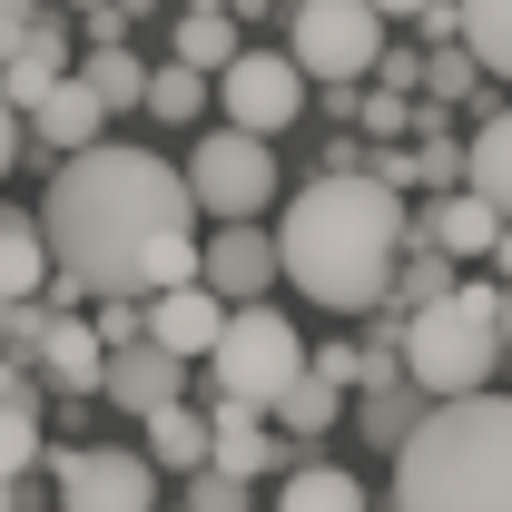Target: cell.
I'll return each mask as SVG.
<instances>
[{
  "label": "cell",
  "mask_w": 512,
  "mask_h": 512,
  "mask_svg": "<svg viewBox=\"0 0 512 512\" xmlns=\"http://www.w3.org/2000/svg\"><path fill=\"white\" fill-rule=\"evenodd\" d=\"M40 227L60 256V286L79 306H158L178 286H207V247H197V188L188 168L148 158V148H89L69 158L50 197H40Z\"/></svg>",
  "instance_id": "1"
},
{
  "label": "cell",
  "mask_w": 512,
  "mask_h": 512,
  "mask_svg": "<svg viewBox=\"0 0 512 512\" xmlns=\"http://www.w3.org/2000/svg\"><path fill=\"white\" fill-rule=\"evenodd\" d=\"M276 247H286V286H296V296H316L335 316H384L394 266L414 247V207L384 188L375 168L306 178V197H296L286 227H276Z\"/></svg>",
  "instance_id": "2"
},
{
  "label": "cell",
  "mask_w": 512,
  "mask_h": 512,
  "mask_svg": "<svg viewBox=\"0 0 512 512\" xmlns=\"http://www.w3.org/2000/svg\"><path fill=\"white\" fill-rule=\"evenodd\" d=\"M394 512H512V394L434 404L394 453Z\"/></svg>",
  "instance_id": "3"
},
{
  "label": "cell",
  "mask_w": 512,
  "mask_h": 512,
  "mask_svg": "<svg viewBox=\"0 0 512 512\" xmlns=\"http://www.w3.org/2000/svg\"><path fill=\"white\" fill-rule=\"evenodd\" d=\"M404 375L424 384L434 404H473V394H493V375H512L503 286H453L444 306H424L414 335H404Z\"/></svg>",
  "instance_id": "4"
},
{
  "label": "cell",
  "mask_w": 512,
  "mask_h": 512,
  "mask_svg": "<svg viewBox=\"0 0 512 512\" xmlns=\"http://www.w3.org/2000/svg\"><path fill=\"white\" fill-rule=\"evenodd\" d=\"M207 375H217L227 404H256V414L276 424V404L316 375V355H306V335L276 316V306H237L227 335H217V355H207Z\"/></svg>",
  "instance_id": "5"
},
{
  "label": "cell",
  "mask_w": 512,
  "mask_h": 512,
  "mask_svg": "<svg viewBox=\"0 0 512 512\" xmlns=\"http://www.w3.org/2000/svg\"><path fill=\"white\" fill-rule=\"evenodd\" d=\"M286 50H296L306 79H325L335 99H355V89L384 69V10L375 0H306L296 30H286Z\"/></svg>",
  "instance_id": "6"
},
{
  "label": "cell",
  "mask_w": 512,
  "mask_h": 512,
  "mask_svg": "<svg viewBox=\"0 0 512 512\" xmlns=\"http://www.w3.org/2000/svg\"><path fill=\"white\" fill-rule=\"evenodd\" d=\"M188 188L217 227H256V207L276 197V148L247 138V128H207L188 148Z\"/></svg>",
  "instance_id": "7"
},
{
  "label": "cell",
  "mask_w": 512,
  "mask_h": 512,
  "mask_svg": "<svg viewBox=\"0 0 512 512\" xmlns=\"http://www.w3.org/2000/svg\"><path fill=\"white\" fill-rule=\"evenodd\" d=\"M306 69H296V50H247V60L217 79V109H227V128H247V138H266L276 148V128L306 119Z\"/></svg>",
  "instance_id": "8"
},
{
  "label": "cell",
  "mask_w": 512,
  "mask_h": 512,
  "mask_svg": "<svg viewBox=\"0 0 512 512\" xmlns=\"http://www.w3.org/2000/svg\"><path fill=\"white\" fill-rule=\"evenodd\" d=\"M50 473H60V512H158V473H148V453L69 444V453H50Z\"/></svg>",
  "instance_id": "9"
},
{
  "label": "cell",
  "mask_w": 512,
  "mask_h": 512,
  "mask_svg": "<svg viewBox=\"0 0 512 512\" xmlns=\"http://www.w3.org/2000/svg\"><path fill=\"white\" fill-rule=\"evenodd\" d=\"M276 276H286V247H276L266 227H217V237H207V286H217L227 306H266Z\"/></svg>",
  "instance_id": "10"
},
{
  "label": "cell",
  "mask_w": 512,
  "mask_h": 512,
  "mask_svg": "<svg viewBox=\"0 0 512 512\" xmlns=\"http://www.w3.org/2000/svg\"><path fill=\"white\" fill-rule=\"evenodd\" d=\"M227 316H237V306H227L217 286H178V296H158V306H148V345H168L178 365H207V355H217V335H227Z\"/></svg>",
  "instance_id": "11"
},
{
  "label": "cell",
  "mask_w": 512,
  "mask_h": 512,
  "mask_svg": "<svg viewBox=\"0 0 512 512\" xmlns=\"http://www.w3.org/2000/svg\"><path fill=\"white\" fill-rule=\"evenodd\" d=\"M109 404L119 414H168V404H188V365L168 355V345H128V355H109Z\"/></svg>",
  "instance_id": "12"
},
{
  "label": "cell",
  "mask_w": 512,
  "mask_h": 512,
  "mask_svg": "<svg viewBox=\"0 0 512 512\" xmlns=\"http://www.w3.org/2000/svg\"><path fill=\"white\" fill-rule=\"evenodd\" d=\"M217 473H237V483L296 473V444H286V434H266V414H256V404H227V394H217Z\"/></svg>",
  "instance_id": "13"
},
{
  "label": "cell",
  "mask_w": 512,
  "mask_h": 512,
  "mask_svg": "<svg viewBox=\"0 0 512 512\" xmlns=\"http://www.w3.org/2000/svg\"><path fill=\"white\" fill-rule=\"evenodd\" d=\"M40 384L69 394V404L109 394V345H99V325H89V316H60V325H50V345H40Z\"/></svg>",
  "instance_id": "14"
},
{
  "label": "cell",
  "mask_w": 512,
  "mask_h": 512,
  "mask_svg": "<svg viewBox=\"0 0 512 512\" xmlns=\"http://www.w3.org/2000/svg\"><path fill=\"white\" fill-rule=\"evenodd\" d=\"M50 286H60V256H50V227H40L30 207H0V296H10V306H20V296L40 306Z\"/></svg>",
  "instance_id": "15"
},
{
  "label": "cell",
  "mask_w": 512,
  "mask_h": 512,
  "mask_svg": "<svg viewBox=\"0 0 512 512\" xmlns=\"http://www.w3.org/2000/svg\"><path fill=\"white\" fill-rule=\"evenodd\" d=\"M414 237H424V247H444L453 266H463V256H493V247H503V217H493L473 188H453V197H424Z\"/></svg>",
  "instance_id": "16"
},
{
  "label": "cell",
  "mask_w": 512,
  "mask_h": 512,
  "mask_svg": "<svg viewBox=\"0 0 512 512\" xmlns=\"http://www.w3.org/2000/svg\"><path fill=\"white\" fill-rule=\"evenodd\" d=\"M69 79H79V69H69V30H60V20H40V40L0 69V89H10V109H20V119H40V109H50V89H69Z\"/></svg>",
  "instance_id": "17"
},
{
  "label": "cell",
  "mask_w": 512,
  "mask_h": 512,
  "mask_svg": "<svg viewBox=\"0 0 512 512\" xmlns=\"http://www.w3.org/2000/svg\"><path fill=\"white\" fill-rule=\"evenodd\" d=\"M40 148H60V168L69 158H89V148H99V128H109V99H99V89H89V79H69V89H50V109H40Z\"/></svg>",
  "instance_id": "18"
},
{
  "label": "cell",
  "mask_w": 512,
  "mask_h": 512,
  "mask_svg": "<svg viewBox=\"0 0 512 512\" xmlns=\"http://www.w3.org/2000/svg\"><path fill=\"white\" fill-rule=\"evenodd\" d=\"M424 424H434V394H424L414 375H404V384H375V394H365V414H355V434L384 444V453H404Z\"/></svg>",
  "instance_id": "19"
},
{
  "label": "cell",
  "mask_w": 512,
  "mask_h": 512,
  "mask_svg": "<svg viewBox=\"0 0 512 512\" xmlns=\"http://www.w3.org/2000/svg\"><path fill=\"white\" fill-rule=\"evenodd\" d=\"M148 463H168V473H207V463H217V414H197V404L148 414Z\"/></svg>",
  "instance_id": "20"
},
{
  "label": "cell",
  "mask_w": 512,
  "mask_h": 512,
  "mask_svg": "<svg viewBox=\"0 0 512 512\" xmlns=\"http://www.w3.org/2000/svg\"><path fill=\"white\" fill-rule=\"evenodd\" d=\"M463 158H473V178H463V188L512 227V109H493V119L473 128V138H463Z\"/></svg>",
  "instance_id": "21"
},
{
  "label": "cell",
  "mask_w": 512,
  "mask_h": 512,
  "mask_svg": "<svg viewBox=\"0 0 512 512\" xmlns=\"http://www.w3.org/2000/svg\"><path fill=\"white\" fill-rule=\"evenodd\" d=\"M237 60H247V40H237V10H178V69H197V79H227Z\"/></svg>",
  "instance_id": "22"
},
{
  "label": "cell",
  "mask_w": 512,
  "mask_h": 512,
  "mask_svg": "<svg viewBox=\"0 0 512 512\" xmlns=\"http://www.w3.org/2000/svg\"><path fill=\"white\" fill-rule=\"evenodd\" d=\"M276 512H365V483H355L345 463H296V473L276 483Z\"/></svg>",
  "instance_id": "23"
},
{
  "label": "cell",
  "mask_w": 512,
  "mask_h": 512,
  "mask_svg": "<svg viewBox=\"0 0 512 512\" xmlns=\"http://www.w3.org/2000/svg\"><path fill=\"white\" fill-rule=\"evenodd\" d=\"M453 286H463V276H453V256L414 237V247H404V266H394V296H384V306H394V316H424V306H444Z\"/></svg>",
  "instance_id": "24"
},
{
  "label": "cell",
  "mask_w": 512,
  "mask_h": 512,
  "mask_svg": "<svg viewBox=\"0 0 512 512\" xmlns=\"http://www.w3.org/2000/svg\"><path fill=\"white\" fill-rule=\"evenodd\" d=\"M335 414H345V384L306 375L286 404H276V434H286V444H325V434H335Z\"/></svg>",
  "instance_id": "25"
},
{
  "label": "cell",
  "mask_w": 512,
  "mask_h": 512,
  "mask_svg": "<svg viewBox=\"0 0 512 512\" xmlns=\"http://www.w3.org/2000/svg\"><path fill=\"white\" fill-rule=\"evenodd\" d=\"M79 79H89L109 109H148V79H158V69L138 60V50H79Z\"/></svg>",
  "instance_id": "26"
},
{
  "label": "cell",
  "mask_w": 512,
  "mask_h": 512,
  "mask_svg": "<svg viewBox=\"0 0 512 512\" xmlns=\"http://www.w3.org/2000/svg\"><path fill=\"white\" fill-rule=\"evenodd\" d=\"M463 50L493 79H512V0H463Z\"/></svg>",
  "instance_id": "27"
},
{
  "label": "cell",
  "mask_w": 512,
  "mask_h": 512,
  "mask_svg": "<svg viewBox=\"0 0 512 512\" xmlns=\"http://www.w3.org/2000/svg\"><path fill=\"white\" fill-rule=\"evenodd\" d=\"M197 109H207V79H197V69H158V79H148V119H168V128H188Z\"/></svg>",
  "instance_id": "28"
},
{
  "label": "cell",
  "mask_w": 512,
  "mask_h": 512,
  "mask_svg": "<svg viewBox=\"0 0 512 512\" xmlns=\"http://www.w3.org/2000/svg\"><path fill=\"white\" fill-rule=\"evenodd\" d=\"M40 463V404H0V483H20Z\"/></svg>",
  "instance_id": "29"
},
{
  "label": "cell",
  "mask_w": 512,
  "mask_h": 512,
  "mask_svg": "<svg viewBox=\"0 0 512 512\" xmlns=\"http://www.w3.org/2000/svg\"><path fill=\"white\" fill-rule=\"evenodd\" d=\"M414 109H424V99H394V89H365V109H355V119L375 128L384 148H414Z\"/></svg>",
  "instance_id": "30"
},
{
  "label": "cell",
  "mask_w": 512,
  "mask_h": 512,
  "mask_svg": "<svg viewBox=\"0 0 512 512\" xmlns=\"http://www.w3.org/2000/svg\"><path fill=\"white\" fill-rule=\"evenodd\" d=\"M473 79H483L473 50H434V60H424V99H434V109H444V99H473Z\"/></svg>",
  "instance_id": "31"
},
{
  "label": "cell",
  "mask_w": 512,
  "mask_h": 512,
  "mask_svg": "<svg viewBox=\"0 0 512 512\" xmlns=\"http://www.w3.org/2000/svg\"><path fill=\"white\" fill-rule=\"evenodd\" d=\"M178 512H247V483L207 463V473H188V503H178Z\"/></svg>",
  "instance_id": "32"
},
{
  "label": "cell",
  "mask_w": 512,
  "mask_h": 512,
  "mask_svg": "<svg viewBox=\"0 0 512 512\" xmlns=\"http://www.w3.org/2000/svg\"><path fill=\"white\" fill-rule=\"evenodd\" d=\"M40 20H50L40 0H0V69H10L20 50H30V40H40Z\"/></svg>",
  "instance_id": "33"
},
{
  "label": "cell",
  "mask_w": 512,
  "mask_h": 512,
  "mask_svg": "<svg viewBox=\"0 0 512 512\" xmlns=\"http://www.w3.org/2000/svg\"><path fill=\"white\" fill-rule=\"evenodd\" d=\"M384 89H394V99H414V89H424V60H414V50H384V69H375Z\"/></svg>",
  "instance_id": "34"
},
{
  "label": "cell",
  "mask_w": 512,
  "mask_h": 512,
  "mask_svg": "<svg viewBox=\"0 0 512 512\" xmlns=\"http://www.w3.org/2000/svg\"><path fill=\"white\" fill-rule=\"evenodd\" d=\"M10 158H20V109H10V89H0V178H10Z\"/></svg>",
  "instance_id": "35"
},
{
  "label": "cell",
  "mask_w": 512,
  "mask_h": 512,
  "mask_svg": "<svg viewBox=\"0 0 512 512\" xmlns=\"http://www.w3.org/2000/svg\"><path fill=\"white\" fill-rule=\"evenodd\" d=\"M384 20H424V10H434V0H375Z\"/></svg>",
  "instance_id": "36"
},
{
  "label": "cell",
  "mask_w": 512,
  "mask_h": 512,
  "mask_svg": "<svg viewBox=\"0 0 512 512\" xmlns=\"http://www.w3.org/2000/svg\"><path fill=\"white\" fill-rule=\"evenodd\" d=\"M493 256H503V286H512V227H503V247H493Z\"/></svg>",
  "instance_id": "37"
},
{
  "label": "cell",
  "mask_w": 512,
  "mask_h": 512,
  "mask_svg": "<svg viewBox=\"0 0 512 512\" xmlns=\"http://www.w3.org/2000/svg\"><path fill=\"white\" fill-rule=\"evenodd\" d=\"M10 316H20V306H10V296H0V345H10Z\"/></svg>",
  "instance_id": "38"
},
{
  "label": "cell",
  "mask_w": 512,
  "mask_h": 512,
  "mask_svg": "<svg viewBox=\"0 0 512 512\" xmlns=\"http://www.w3.org/2000/svg\"><path fill=\"white\" fill-rule=\"evenodd\" d=\"M0 512H20V483H0Z\"/></svg>",
  "instance_id": "39"
},
{
  "label": "cell",
  "mask_w": 512,
  "mask_h": 512,
  "mask_svg": "<svg viewBox=\"0 0 512 512\" xmlns=\"http://www.w3.org/2000/svg\"><path fill=\"white\" fill-rule=\"evenodd\" d=\"M503 345H512V286H503Z\"/></svg>",
  "instance_id": "40"
},
{
  "label": "cell",
  "mask_w": 512,
  "mask_h": 512,
  "mask_svg": "<svg viewBox=\"0 0 512 512\" xmlns=\"http://www.w3.org/2000/svg\"><path fill=\"white\" fill-rule=\"evenodd\" d=\"M188 10H237V0H188Z\"/></svg>",
  "instance_id": "41"
},
{
  "label": "cell",
  "mask_w": 512,
  "mask_h": 512,
  "mask_svg": "<svg viewBox=\"0 0 512 512\" xmlns=\"http://www.w3.org/2000/svg\"><path fill=\"white\" fill-rule=\"evenodd\" d=\"M286 10H306V0H286Z\"/></svg>",
  "instance_id": "42"
},
{
  "label": "cell",
  "mask_w": 512,
  "mask_h": 512,
  "mask_svg": "<svg viewBox=\"0 0 512 512\" xmlns=\"http://www.w3.org/2000/svg\"><path fill=\"white\" fill-rule=\"evenodd\" d=\"M503 394H512V384H503Z\"/></svg>",
  "instance_id": "43"
}]
</instances>
